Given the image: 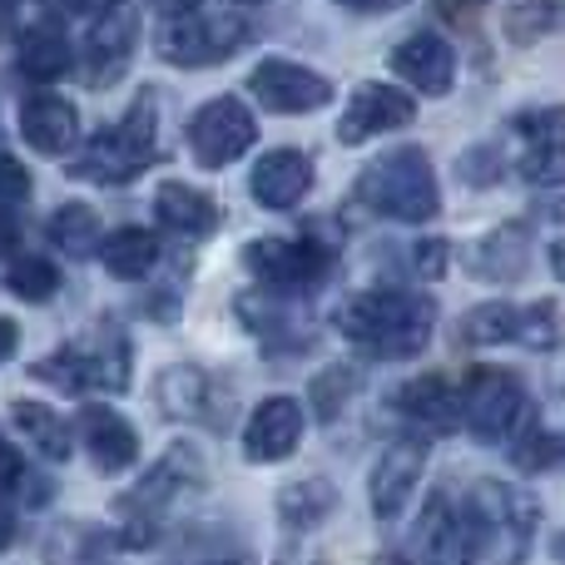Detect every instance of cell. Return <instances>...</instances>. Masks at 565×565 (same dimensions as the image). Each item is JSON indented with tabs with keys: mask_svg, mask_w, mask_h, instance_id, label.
<instances>
[{
	"mask_svg": "<svg viewBox=\"0 0 565 565\" xmlns=\"http://www.w3.org/2000/svg\"><path fill=\"white\" fill-rule=\"evenodd\" d=\"M298 441H302V412H298V402H288V397L264 402L244 431V451L254 461H282Z\"/></svg>",
	"mask_w": 565,
	"mask_h": 565,
	"instance_id": "4fadbf2b",
	"label": "cell"
},
{
	"mask_svg": "<svg viewBox=\"0 0 565 565\" xmlns=\"http://www.w3.org/2000/svg\"><path fill=\"white\" fill-rule=\"evenodd\" d=\"M467 521H471V536H477V551H497L501 561H521L531 531H536V507L521 491L501 487V481H481L471 491Z\"/></svg>",
	"mask_w": 565,
	"mask_h": 565,
	"instance_id": "3957f363",
	"label": "cell"
},
{
	"mask_svg": "<svg viewBox=\"0 0 565 565\" xmlns=\"http://www.w3.org/2000/svg\"><path fill=\"white\" fill-rule=\"evenodd\" d=\"M437 308L427 298H407V292H367L352 298L338 312V328L348 332L358 348H367L372 358H412L427 348Z\"/></svg>",
	"mask_w": 565,
	"mask_h": 565,
	"instance_id": "6da1fadb",
	"label": "cell"
},
{
	"mask_svg": "<svg viewBox=\"0 0 565 565\" xmlns=\"http://www.w3.org/2000/svg\"><path fill=\"white\" fill-rule=\"evenodd\" d=\"M6 282H10V292H20V298L40 302V298H50V292L60 288V268L45 264V258H20V264H10Z\"/></svg>",
	"mask_w": 565,
	"mask_h": 565,
	"instance_id": "83f0119b",
	"label": "cell"
},
{
	"mask_svg": "<svg viewBox=\"0 0 565 565\" xmlns=\"http://www.w3.org/2000/svg\"><path fill=\"white\" fill-rule=\"evenodd\" d=\"M20 248V224L10 214H0V258H10Z\"/></svg>",
	"mask_w": 565,
	"mask_h": 565,
	"instance_id": "836d02e7",
	"label": "cell"
},
{
	"mask_svg": "<svg viewBox=\"0 0 565 565\" xmlns=\"http://www.w3.org/2000/svg\"><path fill=\"white\" fill-rule=\"evenodd\" d=\"M20 135H25V145H35L40 154H65L79 135V115H75V105H65V99L35 95L25 109H20Z\"/></svg>",
	"mask_w": 565,
	"mask_h": 565,
	"instance_id": "e0dca14e",
	"label": "cell"
},
{
	"mask_svg": "<svg viewBox=\"0 0 565 565\" xmlns=\"http://www.w3.org/2000/svg\"><path fill=\"white\" fill-rule=\"evenodd\" d=\"M20 70L30 79H60L70 70V45L55 25H35L20 35Z\"/></svg>",
	"mask_w": 565,
	"mask_h": 565,
	"instance_id": "7402d4cb",
	"label": "cell"
},
{
	"mask_svg": "<svg viewBox=\"0 0 565 565\" xmlns=\"http://www.w3.org/2000/svg\"><path fill=\"white\" fill-rule=\"evenodd\" d=\"M10 541H15V516H10V511L0 507V551H6Z\"/></svg>",
	"mask_w": 565,
	"mask_h": 565,
	"instance_id": "f35d334b",
	"label": "cell"
},
{
	"mask_svg": "<svg viewBox=\"0 0 565 565\" xmlns=\"http://www.w3.org/2000/svg\"><path fill=\"white\" fill-rule=\"evenodd\" d=\"M561 25V0H526L521 10H511L507 15V35L511 40H536V35H546V30H556Z\"/></svg>",
	"mask_w": 565,
	"mask_h": 565,
	"instance_id": "f1b7e54d",
	"label": "cell"
},
{
	"mask_svg": "<svg viewBox=\"0 0 565 565\" xmlns=\"http://www.w3.org/2000/svg\"><path fill=\"white\" fill-rule=\"evenodd\" d=\"M342 6H352V10H392V6H402V0H342Z\"/></svg>",
	"mask_w": 565,
	"mask_h": 565,
	"instance_id": "ab89813d",
	"label": "cell"
},
{
	"mask_svg": "<svg viewBox=\"0 0 565 565\" xmlns=\"http://www.w3.org/2000/svg\"><path fill=\"white\" fill-rule=\"evenodd\" d=\"M119 0H70V10H79V15H109Z\"/></svg>",
	"mask_w": 565,
	"mask_h": 565,
	"instance_id": "d590c367",
	"label": "cell"
},
{
	"mask_svg": "<svg viewBox=\"0 0 565 565\" xmlns=\"http://www.w3.org/2000/svg\"><path fill=\"white\" fill-rule=\"evenodd\" d=\"M79 437H85L89 457H95L99 471H125L129 461L139 457V437L119 412L109 407H85L79 412Z\"/></svg>",
	"mask_w": 565,
	"mask_h": 565,
	"instance_id": "2e32d148",
	"label": "cell"
},
{
	"mask_svg": "<svg viewBox=\"0 0 565 565\" xmlns=\"http://www.w3.org/2000/svg\"><path fill=\"white\" fill-rule=\"evenodd\" d=\"M159 6H179V0H159Z\"/></svg>",
	"mask_w": 565,
	"mask_h": 565,
	"instance_id": "b9f144b4",
	"label": "cell"
},
{
	"mask_svg": "<svg viewBox=\"0 0 565 565\" xmlns=\"http://www.w3.org/2000/svg\"><path fill=\"white\" fill-rule=\"evenodd\" d=\"M531 258V234L521 224H501L471 248V274L477 278H516Z\"/></svg>",
	"mask_w": 565,
	"mask_h": 565,
	"instance_id": "d6986e66",
	"label": "cell"
},
{
	"mask_svg": "<svg viewBox=\"0 0 565 565\" xmlns=\"http://www.w3.org/2000/svg\"><path fill=\"white\" fill-rule=\"evenodd\" d=\"M461 407H467V427L471 437L497 441L516 427V417L526 412V387L516 382V372L501 367H477L461 387Z\"/></svg>",
	"mask_w": 565,
	"mask_h": 565,
	"instance_id": "5b68a950",
	"label": "cell"
},
{
	"mask_svg": "<svg viewBox=\"0 0 565 565\" xmlns=\"http://www.w3.org/2000/svg\"><path fill=\"white\" fill-rule=\"evenodd\" d=\"M218 565H234V561H218Z\"/></svg>",
	"mask_w": 565,
	"mask_h": 565,
	"instance_id": "7bdbcfd3",
	"label": "cell"
},
{
	"mask_svg": "<svg viewBox=\"0 0 565 565\" xmlns=\"http://www.w3.org/2000/svg\"><path fill=\"white\" fill-rule=\"evenodd\" d=\"M392 70H397L402 79H412L422 95H447L451 75H457V60H451L447 40L412 35V40H402V45L392 50Z\"/></svg>",
	"mask_w": 565,
	"mask_h": 565,
	"instance_id": "9a60e30c",
	"label": "cell"
},
{
	"mask_svg": "<svg viewBox=\"0 0 565 565\" xmlns=\"http://www.w3.org/2000/svg\"><path fill=\"white\" fill-rule=\"evenodd\" d=\"M362 204L377 209L387 218H402V224H422V218L437 214V179H431V164L422 149H392L377 164L362 174L358 184Z\"/></svg>",
	"mask_w": 565,
	"mask_h": 565,
	"instance_id": "7a4b0ae2",
	"label": "cell"
},
{
	"mask_svg": "<svg viewBox=\"0 0 565 565\" xmlns=\"http://www.w3.org/2000/svg\"><path fill=\"white\" fill-rule=\"evenodd\" d=\"M159 55L174 60V65H209V60L218 55H234L238 45H244V25L238 20H204V15H179L169 20L164 30H159Z\"/></svg>",
	"mask_w": 565,
	"mask_h": 565,
	"instance_id": "8992f818",
	"label": "cell"
},
{
	"mask_svg": "<svg viewBox=\"0 0 565 565\" xmlns=\"http://www.w3.org/2000/svg\"><path fill=\"white\" fill-rule=\"evenodd\" d=\"M15 427L35 441L40 457H50V461L70 457V431L60 427V417L50 407H40V402H15Z\"/></svg>",
	"mask_w": 565,
	"mask_h": 565,
	"instance_id": "cb8c5ba5",
	"label": "cell"
},
{
	"mask_svg": "<svg viewBox=\"0 0 565 565\" xmlns=\"http://www.w3.org/2000/svg\"><path fill=\"white\" fill-rule=\"evenodd\" d=\"M10 481H20V457L0 447V487H10Z\"/></svg>",
	"mask_w": 565,
	"mask_h": 565,
	"instance_id": "e575fe53",
	"label": "cell"
},
{
	"mask_svg": "<svg viewBox=\"0 0 565 565\" xmlns=\"http://www.w3.org/2000/svg\"><path fill=\"white\" fill-rule=\"evenodd\" d=\"M154 214L159 224H169L174 234H189V238L209 234L218 224V204L209 194H199L194 184H164L154 194Z\"/></svg>",
	"mask_w": 565,
	"mask_h": 565,
	"instance_id": "ac0fdd59",
	"label": "cell"
},
{
	"mask_svg": "<svg viewBox=\"0 0 565 565\" xmlns=\"http://www.w3.org/2000/svg\"><path fill=\"white\" fill-rule=\"evenodd\" d=\"M248 89L258 95V105L278 109V115H308V109L332 99L328 79L308 65H292V60H264V65L248 75Z\"/></svg>",
	"mask_w": 565,
	"mask_h": 565,
	"instance_id": "52a82bcc",
	"label": "cell"
},
{
	"mask_svg": "<svg viewBox=\"0 0 565 565\" xmlns=\"http://www.w3.org/2000/svg\"><path fill=\"white\" fill-rule=\"evenodd\" d=\"M254 135H258L254 109L238 105L234 95L209 99V105L189 119V145H194V159L204 169H224V164H234V159H244Z\"/></svg>",
	"mask_w": 565,
	"mask_h": 565,
	"instance_id": "277c9868",
	"label": "cell"
},
{
	"mask_svg": "<svg viewBox=\"0 0 565 565\" xmlns=\"http://www.w3.org/2000/svg\"><path fill=\"white\" fill-rule=\"evenodd\" d=\"M417 546L427 565H461L477 556V536H471L467 511H457L447 497H431L417 521Z\"/></svg>",
	"mask_w": 565,
	"mask_h": 565,
	"instance_id": "30bf717a",
	"label": "cell"
},
{
	"mask_svg": "<svg viewBox=\"0 0 565 565\" xmlns=\"http://www.w3.org/2000/svg\"><path fill=\"white\" fill-rule=\"evenodd\" d=\"M15 15H20V0H0V40L15 30Z\"/></svg>",
	"mask_w": 565,
	"mask_h": 565,
	"instance_id": "74e56055",
	"label": "cell"
},
{
	"mask_svg": "<svg viewBox=\"0 0 565 565\" xmlns=\"http://www.w3.org/2000/svg\"><path fill=\"white\" fill-rule=\"evenodd\" d=\"M159 397H164V407L174 412V417H189V422H209L214 427V402H218V387L209 377H199V372H169L164 387H159Z\"/></svg>",
	"mask_w": 565,
	"mask_h": 565,
	"instance_id": "44dd1931",
	"label": "cell"
},
{
	"mask_svg": "<svg viewBox=\"0 0 565 565\" xmlns=\"http://www.w3.org/2000/svg\"><path fill=\"white\" fill-rule=\"evenodd\" d=\"M402 407H407L412 417L431 422V427H451V422H457V387H451L447 377H417L402 387Z\"/></svg>",
	"mask_w": 565,
	"mask_h": 565,
	"instance_id": "603a6c76",
	"label": "cell"
},
{
	"mask_svg": "<svg viewBox=\"0 0 565 565\" xmlns=\"http://www.w3.org/2000/svg\"><path fill=\"white\" fill-rule=\"evenodd\" d=\"M149 159H154V109L139 105V109H129L109 135L95 139V159H89V169L105 174V179H129L135 169H145Z\"/></svg>",
	"mask_w": 565,
	"mask_h": 565,
	"instance_id": "9c48e42d",
	"label": "cell"
},
{
	"mask_svg": "<svg viewBox=\"0 0 565 565\" xmlns=\"http://www.w3.org/2000/svg\"><path fill=\"white\" fill-rule=\"evenodd\" d=\"M25 194H30L25 164H20V159H10V154H0V204H15V199H25Z\"/></svg>",
	"mask_w": 565,
	"mask_h": 565,
	"instance_id": "1f68e13d",
	"label": "cell"
},
{
	"mask_svg": "<svg viewBox=\"0 0 565 565\" xmlns=\"http://www.w3.org/2000/svg\"><path fill=\"white\" fill-rule=\"evenodd\" d=\"M417 119V105H412L402 89L392 85H358L352 99L342 105V119H338V139L342 145H362V139H377L387 129H402Z\"/></svg>",
	"mask_w": 565,
	"mask_h": 565,
	"instance_id": "ba28073f",
	"label": "cell"
},
{
	"mask_svg": "<svg viewBox=\"0 0 565 565\" xmlns=\"http://www.w3.org/2000/svg\"><path fill=\"white\" fill-rule=\"evenodd\" d=\"M248 264H254V274L268 278V282H282V288H308V282L322 278L328 254H322L318 244H278V238H268V244L248 248Z\"/></svg>",
	"mask_w": 565,
	"mask_h": 565,
	"instance_id": "5bb4252c",
	"label": "cell"
},
{
	"mask_svg": "<svg viewBox=\"0 0 565 565\" xmlns=\"http://www.w3.org/2000/svg\"><path fill=\"white\" fill-rule=\"evenodd\" d=\"M516 461H521V467H526V471H541V467H556V461H561V441H556V437H551V431H541V437H531V441H526V447H521V451H516Z\"/></svg>",
	"mask_w": 565,
	"mask_h": 565,
	"instance_id": "4dcf8cb0",
	"label": "cell"
},
{
	"mask_svg": "<svg viewBox=\"0 0 565 565\" xmlns=\"http://www.w3.org/2000/svg\"><path fill=\"white\" fill-rule=\"evenodd\" d=\"M15 342H20L15 322H10V318H0V362H6V358H10V352H15Z\"/></svg>",
	"mask_w": 565,
	"mask_h": 565,
	"instance_id": "8d00e7d4",
	"label": "cell"
},
{
	"mask_svg": "<svg viewBox=\"0 0 565 565\" xmlns=\"http://www.w3.org/2000/svg\"><path fill=\"white\" fill-rule=\"evenodd\" d=\"M422 461H427L422 441H392V447L382 451L377 471H372V511H377L382 521H392L402 507H407V497L417 491Z\"/></svg>",
	"mask_w": 565,
	"mask_h": 565,
	"instance_id": "8fae6325",
	"label": "cell"
},
{
	"mask_svg": "<svg viewBox=\"0 0 565 565\" xmlns=\"http://www.w3.org/2000/svg\"><path fill=\"white\" fill-rule=\"evenodd\" d=\"M461 338H467L471 348H487V342H516L521 338V312L511 308V302H481V308L467 312Z\"/></svg>",
	"mask_w": 565,
	"mask_h": 565,
	"instance_id": "d4e9b609",
	"label": "cell"
},
{
	"mask_svg": "<svg viewBox=\"0 0 565 565\" xmlns=\"http://www.w3.org/2000/svg\"><path fill=\"white\" fill-rule=\"evenodd\" d=\"M417 268H422V278H441V274H447V244H441V238L422 244L417 248Z\"/></svg>",
	"mask_w": 565,
	"mask_h": 565,
	"instance_id": "d6a6232c",
	"label": "cell"
},
{
	"mask_svg": "<svg viewBox=\"0 0 565 565\" xmlns=\"http://www.w3.org/2000/svg\"><path fill=\"white\" fill-rule=\"evenodd\" d=\"M332 501H338V491L328 487V481H302V487H288L282 491V521L298 531L318 526L322 516L332 511Z\"/></svg>",
	"mask_w": 565,
	"mask_h": 565,
	"instance_id": "4316f807",
	"label": "cell"
},
{
	"mask_svg": "<svg viewBox=\"0 0 565 565\" xmlns=\"http://www.w3.org/2000/svg\"><path fill=\"white\" fill-rule=\"evenodd\" d=\"M467 6H477V0H441V10H447V15H461Z\"/></svg>",
	"mask_w": 565,
	"mask_h": 565,
	"instance_id": "60d3db41",
	"label": "cell"
},
{
	"mask_svg": "<svg viewBox=\"0 0 565 565\" xmlns=\"http://www.w3.org/2000/svg\"><path fill=\"white\" fill-rule=\"evenodd\" d=\"M308 184H312V164L298 149H274V154H264L254 164V179H248V189H254V199L264 209H292L308 194Z\"/></svg>",
	"mask_w": 565,
	"mask_h": 565,
	"instance_id": "7c38bea8",
	"label": "cell"
},
{
	"mask_svg": "<svg viewBox=\"0 0 565 565\" xmlns=\"http://www.w3.org/2000/svg\"><path fill=\"white\" fill-rule=\"evenodd\" d=\"M50 234H55V244L65 248V254H95L99 248V214L89 204H65L55 214V224H50Z\"/></svg>",
	"mask_w": 565,
	"mask_h": 565,
	"instance_id": "484cf974",
	"label": "cell"
},
{
	"mask_svg": "<svg viewBox=\"0 0 565 565\" xmlns=\"http://www.w3.org/2000/svg\"><path fill=\"white\" fill-rule=\"evenodd\" d=\"M348 392H352V372H348V367H328L318 382H312V397H318V412H322V417H332V412L348 402Z\"/></svg>",
	"mask_w": 565,
	"mask_h": 565,
	"instance_id": "f546056e",
	"label": "cell"
},
{
	"mask_svg": "<svg viewBox=\"0 0 565 565\" xmlns=\"http://www.w3.org/2000/svg\"><path fill=\"white\" fill-rule=\"evenodd\" d=\"M159 258V238L149 228H115V234L99 244V264L115 278H145Z\"/></svg>",
	"mask_w": 565,
	"mask_h": 565,
	"instance_id": "ffe728a7",
	"label": "cell"
}]
</instances>
